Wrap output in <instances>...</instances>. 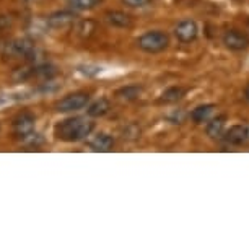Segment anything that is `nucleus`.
<instances>
[{"label": "nucleus", "mask_w": 249, "mask_h": 249, "mask_svg": "<svg viewBox=\"0 0 249 249\" xmlns=\"http://www.w3.org/2000/svg\"><path fill=\"white\" fill-rule=\"evenodd\" d=\"M93 129H95V122L87 117H70L55 125V135L64 142H78L88 137Z\"/></svg>", "instance_id": "obj_1"}, {"label": "nucleus", "mask_w": 249, "mask_h": 249, "mask_svg": "<svg viewBox=\"0 0 249 249\" xmlns=\"http://www.w3.org/2000/svg\"><path fill=\"white\" fill-rule=\"evenodd\" d=\"M137 46L148 54H157L170 46V36L160 30L147 31L137 39Z\"/></svg>", "instance_id": "obj_2"}, {"label": "nucleus", "mask_w": 249, "mask_h": 249, "mask_svg": "<svg viewBox=\"0 0 249 249\" xmlns=\"http://www.w3.org/2000/svg\"><path fill=\"white\" fill-rule=\"evenodd\" d=\"M88 101H90V96L87 93H72V95L62 98L57 103V111L60 112H73L78 109H83Z\"/></svg>", "instance_id": "obj_3"}, {"label": "nucleus", "mask_w": 249, "mask_h": 249, "mask_svg": "<svg viewBox=\"0 0 249 249\" xmlns=\"http://www.w3.org/2000/svg\"><path fill=\"white\" fill-rule=\"evenodd\" d=\"M175 36L179 43H192L199 36V25L194 20H182L175 28Z\"/></svg>", "instance_id": "obj_4"}, {"label": "nucleus", "mask_w": 249, "mask_h": 249, "mask_svg": "<svg viewBox=\"0 0 249 249\" xmlns=\"http://www.w3.org/2000/svg\"><path fill=\"white\" fill-rule=\"evenodd\" d=\"M223 44L231 51H243L249 46V37L238 30H228L223 35Z\"/></svg>", "instance_id": "obj_5"}, {"label": "nucleus", "mask_w": 249, "mask_h": 249, "mask_svg": "<svg viewBox=\"0 0 249 249\" xmlns=\"http://www.w3.org/2000/svg\"><path fill=\"white\" fill-rule=\"evenodd\" d=\"M223 139H225V142H227L228 145L239 147V145L246 143L249 140V127H248V125H241V124L233 125V127L223 135Z\"/></svg>", "instance_id": "obj_6"}, {"label": "nucleus", "mask_w": 249, "mask_h": 249, "mask_svg": "<svg viewBox=\"0 0 249 249\" xmlns=\"http://www.w3.org/2000/svg\"><path fill=\"white\" fill-rule=\"evenodd\" d=\"M13 129H15V134L20 135V137H28V135L33 134V129H35V117L28 114V112H23L13 122Z\"/></svg>", "instance_id": "obj_7"}, {"label": "nucleus", "mask_w": 249, "mask_h": 249, "mask_svg": "<svg viewBox=\"0 0 249 249\" xmlns=\"http://www.w3.org/2000/svg\"><path fill=\"white\" fill-rule=\"evenodd\" d=\"M75 20H77V15L73 12H67V10L55 12L48 18V25L51 28H57L59 30V28H67L70 25H73Z\"/></svg>", "instance_id": "obj_8"}, {"label": "nucleus", "mask_w": 249, "mask_h": 249, "mask_svg": "<svg viewBox=\"0 0 249 249\" xmlns=\"http://www.w3.org/2000/svg\"><path fill=\"white\" fill-rule=\"evenodd\" d=\"M106 21L109 23V25L116 26V28H130L132 26V18H130V15H127V13L124 12H107L106 15Z\"/></svg>", "instance_id": "obj_9"}, {"label": "nucleus", "mask_w": 249, "mask_h": 249, "mask_svg": "<svg viewBox=\"0 0 249 249\" xmlns=\"http://www.w3.org/2000/svg\"><path fill=\"white\" fill-rule=\"evenodd\" d=\"M90 147H91L93 152H101V153L111 152L112 147H114V139L107 134H100L91 140Z\"/></svg>", "instance_id": "obj_10"}, {"label": "nucleus", "mask_w": 249, "mask_h": 249, "mask_svg": "<svg viewBox=\"0 0 249 249\" xmlns=\"http://www.w3.org/2000/svg\"><path fill=\"white\" fill-rule=\"evenodd\" d=\"M225 116H218V117H215V119H212L207 124V129H205V132L207 135H209L210 139H220V137H223V134H225Z\"/></svg>", "instance_id": "obj_11"}, {"label": "nucleus", "mask_w": 249, "mask_h": 249, "mask_svg": "<svg viewBox=\"0 0 249 249\" xmlns=\"http://www.w3.org/2000/svg\"><path fill=\"white\" fill-rule=\"evenodd\" d=\"M213 109H215V105H200L191 111L189 117L192 122H196V124H202V122H205L209 119L210 114L213 112Z\"/></svg>", "instance_id": "obj_12"}, {"label": "nucleus", "mask_w": 249, "mask_h": 249, "mask_svg": "<svg viewBox=\"0 0 249 249\" xmlns=\"http://www.w3.org/2000/svg\"><path fill=\"white\" fill-rule=\"evenodd\" d=\"M109 109H111V103L107 101L106 98H100L98 101L91 103V105L88 106L87 114L90 117H103L109 112Z\"/></svg>", "instance_id": "obj_13"}, {"label": "nucleus", "mask_w": 249, "mask_h": 249, "mask_svg": "<svg viewBox=\"0 0 249 249\" xmlns=\"http://www.w3.org/2000/svg\"><path fill=\"white\" fill-rule=\"evenodd\" d=\"M140 95H142V87H139V85L122 87V88H119V90L116 91V96L121 98V100H125V101L137 100Z\"/></svg>", "instance_id": "obj_14"}, {"label": "nucleus", "mask_w": 249, "mask_h": 249, "mask_svg": "<svg viewBox=\"0 0 249 249\" xmlns=\"http://www.w3.org/2000/svg\"><path fill=\"white\" fill-rule=\"evenodd\" d=\"M184 95H186V88H182V87H171V88H168V90L161 95V98H160V103H176V101L182 100Z\"/></svg>", "instance_id": "obj_15"}, {"label": "nucleus", "mask_w": 249, "mask_h": 249, "mask_svg": "<svg viewBox=\"0 0 249 249\" xmlns=\"http://www.w3.org/2000/svg\"><path fill=\"white\" fill-rule=\"evenodd\" d=\"M31 77H39L44 80H51L53 77L57 75V69L54 65H39V67L33 69V72L30 73Z\"/></svg>", "instance_id": "obj_16"}, {"label": "nucleus", "mask_w": 249, "mask_h": 249, "mask_svg": "<svg viewBox=\"0 0 249 249\" xmlns=\"http://www.w3.org/2000/svg\"><path fill=\"white\" fill-rule=\"evenodd\" d=\"M103 0H69V5L77 12H83V10H91V8L98 7Z\"/></svg>", "instance_id": "obj_17"}, {"label": "nucleus", "mask_w": 249, "mask_h": 249, "mask_svg": "<svg viewBox=\"0 0 249 249\" xmlns=\"http://www.w3.org/2000/svg\"><path fill=\"white\" fill-rule=\"evenodd\" d=\"M78 70H80V73L87 75V77H95V75L101 72V69L96 67V65H80Z\"/></svg>", "instance_id": "obj_18"}, {"label": "nucleus", "mask_w": 249, "mask_h": 249, "mask_svg": "<svg viewBox=\"0 0 249 249\" xmlns=\"http://www.w3.org/2000/svg\"><path fill=\"white\" fill-rule=\"evenodd\" d=\"M127 7H132V8H140V7H145L148 3V0H122Z\"/></svg>", "instance_id": "obj_19"}, {"label": "nucleus", "mask_w": 249, "mask_h": 249, "mask_svg": "<svg viewBox=\"0 0 249 249\" xmlns=\"http://www.w3.org/2000/svg\"><path fill=\"white\" fill-rule=\"evenodd\" d=\"M243 95H244V100H246L249 103V83L246 87H244V90H243Z\"/></svg>", "instance_id": "obj_20"}, {"label": "nucleus", "mask_w": 249, "mask_h": 249, "mask_svg": "<svg viewBox=\"0 0 249 249\" xmlns=\"http://www.w3.org/2000/svg\"><path fill=\"white\" fill-rule=\"evenodd\" d=\"M248 37H249V23H248Z\"/></svg>", "instance_id": "obj_21"}]
</instances>
